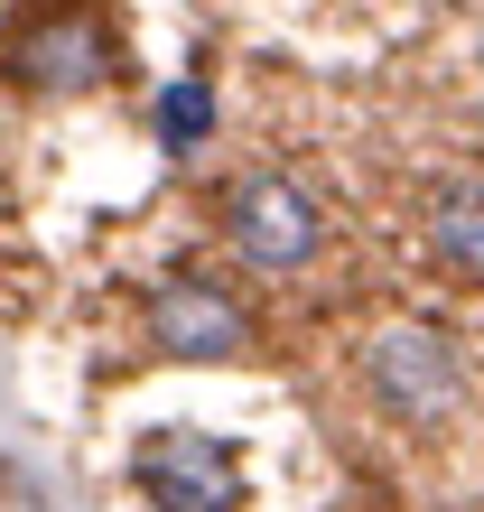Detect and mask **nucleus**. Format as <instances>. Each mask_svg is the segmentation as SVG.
I'll use <instances>...</instances> for the list:
<instances>
[{
	"mask_svg": "<svg viewBox=\"0 0 484 512\" xmlns=\"http://www.w3.org/2000/svg\"><path fill=\"white\" fill-rule=\"evenodd\" d=\"M224 233L252 270H308L326 252V215L298 177H233L224 187Z\"/></svg>",
	"mask_w": 484,
	"mask_h": 512,
	"instance_id": "3",
	"label": "nucleus"
},
{
	"mask_svg": "<svg viewBox=\"0 0 484 512\" xmlns=\"http://www.w3.org/2000/svg\"><path fill=\"white\" fill-rule=\"evenodd\" d=\"M429 252L457 280H484V168H457L429 187Z\"/></svg>",
	"mask_w": 484,
	"mask_h": 512,
	"instance_id": "6",
	"label": "nucleus"
},
{
	"mask_svg": "<svg viewBox=\"0 0 484 512\" xmlns=\"http://www.w3.org/2000/svg\"><path fill=\"white\" fill-rule=\"evenodd\" d=\"M149 336H159L177 364H233V354L252 345V308H242L233 289L196 280V270H177V280H159V298H149Z\"/></svg>",
	"mask_w": 484,
	"mask_h": 512,
	"instance_id": "5",
	"label": "nucleus"
},
{
	"mask_svg": "<svg viewBox=\"0 0 484 512\" xmlns=\"http://www.w3.org/2000/svg\"><path fill=\"white\" fill-rule=\"evenodd\" d=\"M159 140H168V159H187V149H205V140H215V94H205L196 75L159 94Z\"/></svg>",
	"mask_w": 484,
	"mask_h": 512,
	"instance_id": "7",
	"label": "nucleus"
},
{
	"mask_svg": "<svg viewBox=\"0 0 484 512\" xmlns=\"http://www.w3.org/2000/svg\"><path fill=\"white\" fill-rule=\"evenodd\" d=\"M363 391H373L382 410H401V419H438L466 391V364H457V345H447V326L401 317V326H382V336L363 345Z\"/></svg>",
	"mask_w": 484,
	"mask_h": 512,
	"instance_id": "4",
	"label": "nucleus"
},
{
	"mask_svg": "<svg viewBox=\"0 0 484 512\" xmlns=\"http://www.w3.org/2000/svg\"><path fill=\"white\" fill-rule=\"evenodd\" d=\"M131 485L149 512H242L252 494V475H242V447L215 438V429H149L131 447Z\"/></svg>",
	"mask_w": 484,
	"mask_h": 512,
	"instance_id": "2",
	"label": "nucleus"
},
{
	"mask_svg": "<svg viewBox=\"0 0 484 512\" xmlns=\"http://www.w3.org/2000/svg\"><path fill=\"white\" fill-rule=\"evenodd\" d=\"M112 75V28L94 0H28L0 38V84H19L28 103H75Z\"/></svg>",
	"mask_w": 484,
	"mask_h": 512,
	"instance_id": "1",
	"label": "nucleus"
}]
</instances>
